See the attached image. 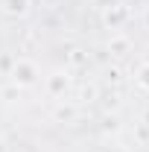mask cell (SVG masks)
Here are the masks:
<instances>
[{
	"instance_id": "cell-1",
	"label": "cell",
	"mask_w": 149,
	"mask_h": 152,
	"mask_svg": "<svg viewBox=\"0 0 149 152\" xmlns=\"http://www.w3.org/2000/svg\"><path fill=\"white\" fill-rule=\"evenodd\" d=\"M38 64L35 61H29V58H15L12 61V70H9V79H12V85L15 88H32L38 82Z\"/></svg>"
},
{
	"instance_id": "cell-2",
	"label": "cell",
	"mask_w": 149,
	"mask_h": 152,
	"mask_svg": "<svg viewBox=\"0 0 149 152\" xmlns=\"http://www.w3.org/2000/svg\"><path fill=\"white\" fill-rule=\"evenodd\" d=\"M73 88V79H70V70H53V73L44 76V91L50 99H64Z\"/></svg>"
},
{
	"instance_id": "cell-3",
	"label": "cell",
	"mask_w": 149,
	"mask_h": 152,
	"mask_svg": "<svg viewBox=\"0 0 149 152\" xmlns=\"http://www.w3.org/2000/svg\"><path fill=\"white\" fill-rule=\"evenodd\" d=\"M131 18L129 6L126 3H111V6H102V23H105V29H111V32H120L123 26H126V20Z\"/></svg>"
},
{
	"instance_id": "cell-4",
	"label": "cell",
	"mask_w": 149,
	"mask_h": 152,
	"mask_svg": "<svg viewBox=\"0 0 149 152\" xmlns=\"http://www.w3.org/2000/svg\"><path fill=\"white\" fill-rule=\"evenodd\" d=\"M32 0H0V12L9 15V18H23L29 12Z\"/></svg>"
},
{
	"instance_id": "cell-5",
	"label": "cell",
	"mask_w": 149,
	"mask_h": 152,
	"mask_svg": "<svg viewBox=\"0 0 149 152\" xmlns=\"http://www.w3.org/2000/svg\"><path fill=\"white\" fill-rule=\"evenodd\" d=\"M108 50H111V56H126V53L131 50V38L126 35V32H111Z\"/></svg>"
},
{
	"instance_id": "cell-6",
	"label": "cell",
	"mask_w": 149,
	"mask_h": 152,
	"mask_svg": "<svg viewBox=\"0 0 149 152\" xmlns=\"http://www.w3.org/2000/svg\"><path fill=\"white\" fill-rule=\"evenodd\" d=\"M53 117H56L58 123H73L76 117H79V105H73V102H61V99H58Z\"/></svg>"
},
{
	"instance_id": "cell-7",
	"label": "cell",
	"mask_w": 149,
	"mask_h": 152,
	"mask_svg": "<svg viewBox=\"0 0 149 152\" xmlns=\"http://www.w3.org/2000/svg\"><path fill=\"white\" fill-rule=\"evenodd\" d=\"M134 85L149 94V61H140V64H137V70H134Z\"/></svg>"
},
{
	"instance_id": "cell-8",
	"label": "cell",
	"mask_w": 149,
	"mask_h": 152,
	"mask_svg": "<svg viewBox=\"0 0 149 152\" xmlns=\"http://www.w3.org/2000/svg\"><path fill=\"white\" fill-rule=\"evenodd\" d=\"M70 64H85V56H82V50H73V53H70Z\"/></svg>"
},
{
	"instance_id": "cell-9",
	"label": "cell",
	"mask_w": 149,
	"mask_h": 152,
	"mask_svg": "<svg viewBox=\"0 0 149 152\" xmlns=\"http://www.w3.org/2000/svg\"><path fill=\"white\" fill-rule=\"evenodd\" d=\"M82 96H85V99L91 102L93 96H96V88H93V85H85V88H82Z\"/></svg>"
}]
</instances>
